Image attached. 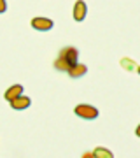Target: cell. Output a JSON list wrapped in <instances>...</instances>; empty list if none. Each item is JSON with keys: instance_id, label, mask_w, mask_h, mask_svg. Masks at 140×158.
Returning <instances> with one entry per match:
<instances>
[{"instance_id": "cell-12", "label": "cell", "mask_w": 140, "mask_h": 158, "mask_svg": "<svg viewBox=\"0 0 140 158\" xmlns=\"http://www.w3.org/2000/svg\"><path fill=\"white\" fill-rule=\"evenodd\" d=\"M135 134H137V137H140V125L137 127V130H135Z\"/></svg>"}, {"instance_id": "cell-8", "label": "cell", "mask_w": 140, "mask_h": 158, "mask_svg": "<svg viewBox=\"0 0 140 158\" xmlns=\"http://www.w3.org/2000/svg\"><path fill=\"white\" fill-rule=\"evenodd\" d=\"M54 69H56V70H62V72H68V69H70V63H68L65 58L58 56V58H56V62H54Z\"/></svg>"}, {"instance_id": "cell-4", "label": "cell", "mask_w": 140, "mask_h": 158, "mask_svg": "<svg viewBox=\"0 0 140 158\" xmlns=\"http://www.w3.org/2000/svg\"><path fill=\"white\" fill-rule=\"evenodd\" d=\"M88 14V6H86V2L84 0H77L75 2V6H74V19L75 21H82L84 18Z\"/></svg>"}, {"instance_id": "cell-11", "label": "cell", "mask_w": 140, "mask_h": 158, "mask_svg": "<svg viewBox=\"0 0 140 158\" xmlns=\"http://www.w3.org/2000/svg\"><path fill=\"white\" fill-rule=\"evenodd\" d=\"M121 65H123L124 69H131V60H126V58H124L123 62H121Z\"/></svg>"}, {"instance_id": "cell-7", "label": "cell", "mask_w": 140, "mask_h": 158, "mask_svg": "<svg viewBox=\"0 0 140 158\" xmlns=\"http://www.w3.org/2000/svg\"><path fill=\"white\" fill-rule=\"evenodd\" d=\"M19 95H23V86L21 85H12V86H9L6 90V100H14L16 97H19Z\"/></svg>"}, {"instance_id": "cell-5", "label": "cell", "mask_w": 140, "mask_h": 158, "mask_svg": "<svg viewBox=\"0 0 140 158\" xmlns=\"http://www.w3.org/2000/svg\"><path fill=\"white\" fill-rule=\"evenodd\" d=\"M60 56L65 58L70 65H74V63H77V58H79V51L75 49V48H63L62 51H60Z\"/></svg>"}, {"instance_id": "cell-13", "label": "cell", "mask_w": 140, "mask_h": 158, "mask_svg": "<svg viewBox=\"0 0 140 158\" xmlns=\"http://www.w3.org/2000/svg\"><path fill=\"white\" fill-rule=\"evenodd\" d=\"M138 74H140V67H138Z\"/></svg>"}, {"instance_id": "cell-9", "label": "cell", "mask_w": 140, "mask_h": 158, "mask_svg": "<svg viewBox=\"0 0 140 158\" xmlns=\"http://www.w3.org/2000/svg\"><path fill=\"white\" fill-rule=\"evenodd\" d=\"M93 156L96 158H112V151H109L107 148H96L93 151Z\"/></svg>"}, {"instance_id": "cell-10", "label": "cell", "mask_w": 140, "mask_h": 158, "mask_svg": "<svg viewBox=\"0 0 140 158\" xmlns=\"http://www.w3.org/2000/svg\"><path fill=\"white\" fill-rule=\"evenodd\" d=\"M7 11V2L6 0H0V14Z\"/></svg>"}, {"instance_id": "cell-1", "label": "cell", "mask_w": 140, "mask_h": 158, "mask_svg": "<svg viewBox=\"0 0 140 158\" xmlns=\"http://www.w3.org/2000/svg\"><path fill=\"white\" fill-rule=\"evenodd\" d=\"M75 114L82 119H96L98 118V109L90 104H79L75 107Z\"/></svg>"}, {"instance_id": "cell-6", "label": "cell", "mask_w": 140, "mask_h": 158, "mask_svg": "<svg viewBox=\"0 0 140 158\" xmlns=\"http://www.w3.org/2000/svg\"><path fill=\"white\" fill-rule=\"evenodd\" d=\"M88 72V67L86 65H82V63H74V65H70V69H68V76L74 79H77V77H82L84 74Z\"/></svg>"}, {"instance_id": "cell-2", "label": "cell", "mask_w": 140, "mask_h": 158, "mask_svg": "<svg viewBox=\"0 0 140 158\" xmlns=\"http://www.w3.org/2000/svg\"><path fill=\"white\" fill-rule=\"evenodd\" d=\"M32 27L39 32H47V30L53 28V19L49 18H42V16H37L32 19Z\"/></svg>"}, {"instance_id": "cell-3", "label": "cell", "mask_w": 140, "mask_h": 158, "mask_svg": "<svg viewBox=\"0 0 140 158\" xmlns=\"http://www.w3.org/2000/svg\"><path fill=\"white\" fill-rule=\"evenodd\" d=\"M30 106H32V100H30V97H25V95H19L14 100H11V107L14 111H25Z\"/></svg>"}]
</instances>
